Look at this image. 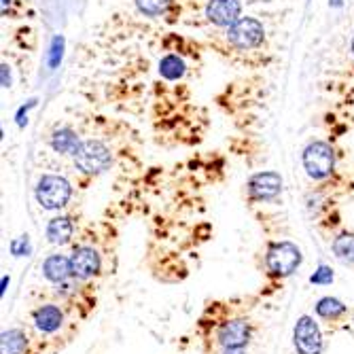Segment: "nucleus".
<instances>
[{"label":"nucleus","instance_id":"1","mask_svg":"<svg viewBox=\"0 0 354 354\" xmlns=\"http://www.w3.org/2000/svg\"><path fill=\"white\" fill-rule=\"evenodd\" d=\"M301 261H304L301 248L288 240L272 242L266 250V272L274 280L288 278L293 272H297Z\"/></svg>","mask_w":354,"mask_h":354},{"label":"nucleus","instance_id":"2","mask_svg":"<svg viewBox=\"0 0 354 354\" xmlns=\"http://www.w3.org/2000/svg\"><path fill=\"white\" fill-rule=\"evenodd\" d=\"M301 162L312 180H325L335 170V151L325 140H314L304 149Z\"/></svg>","mask_w":354,"mask_h":354},{"label":"nucleus","instance_id":"3","mask_svg":"<svg viewBox=\"0 0 354 354\" xmlns=\"http://www.w3.org/2000/svg\"><path fill=\"white\" fill-rule=\"evenodd\" d=\"M75 157V166L83 174H102L111 168L113 164V153L102 140H83L81 147L77 149Z\"/></svg>","mask_w":354,"mask_h":354},{"label":"nucleus","instance_id":"4","mask_svg":"<svg viewBox=\"0 0 354 354\" xmlns=\"http://www.w3.org/2000/svg\"><path fill=\"white\" fill-rule=\"evenodd\" d=\"M35 196H37V202L41 204V208H45V210H59V208H64L71 202L73 187H71V183L64 176L43 174L39 178V183H37Z\"/></svg>","mask_w":354,"mask_h":354},{"label":"nucleus","instance_id":"5","mask_svg":"<svg viewBox=\"0 0 354 354\" xmlns=\"http://www.w3.org/2000/svg\"><path fill=\"white\" fill-rule=\"evenodd\" d=\"M227 41L240 51L257 49L266 41V28L254 17H240L232 28H227Z\"/></svg>","mask_w":354,"mask_h":354},{"label":"nucleus","instance_id":"6","mask_svg":"<svg viewBox=\"0 0 354 354\" xmlns=\"http://www.w3.org/2000/svg\"><path fill=\"white\" fill-rule=\"evenodd\" d=\"M71 266H73L75 280H83V282L93 280V278H98L102 272V254L95 246L79 244L73 248Z\"/></svg>","mask_w":354,"mask_h":354},{"label":"nucleus","instance_id":"7","mask_svg":"<svg viewBox=\"0 0 354 354\" xmlns=\"http://www.w3.org/2000/svg\"><path fill=\"white\" fill-rule=\"evenodd\" d=\"M293 346L297 354L323 352V333H320V327L312 316L304 314L297 318L295 329H293Z\"/></svg>","mask_w":354,"mask_h":354},{"label":"nucleus","instance_id":"8","mask_svg":"<svg viewBox=\"0 0 354 354\" xmlns=\"http://www.w3.org/2000/svg\"><path fill=\"white\" fill-rule=\"evenodd\" d=\"M248 198L252 202H270L282 193V176L278 172H257L246 183Z\"/></svg>","mask_w":354,"mask_h":354},{"label":"nucleus","instance_id":"9","mask_svg":"<svg viewBox=\"0 0 354 354\" xmlns=\"http://www.w3.org/2000/svg\"><path fill=\"white\" fill-rule=\"evenodd\" d=\"M252 327L248 318H232L225 320L216 331V339L223 348H246L250 342Z\"/></svg>","mask_w":354,"mask_h":354},{"label":"nucleus","instance_id":"10","mask_svg":"<svg viewBox=\"0 0 354 354\" xmlns=\"http://www.w3.org/2000/svg\"><path fill=\"white\" fill-rule=\"evenodd\" d=\"M32 323L41 335H55L66 323V314L57 304H43L32 314Z\"/></svg>","mask_w":354,"mask_h":354},{"label":"nucleus","instance_id":"11","mask_svg":"<svg viewBox=\"0 0 354 354\" xmlns=\"http://www.w3.org/2000/svg\"><path fill=\"white\" fill-rule=\"evenodd\" d=\"M242 15L240 0H208L206 17L218 28H232Z\"/></svg>","mask_w":354,"mask_h":354},{"label":"nucleus","instance_id":"12","mask_svg":"<svg viewBox=\"0 0 354 354\" xmlns=\"http://www.w3.org/2000/svg\"><path fill=\"white\" fill-rule=\"evenodd\" d=\"M43 276L51 282V284H64L71 282L73 276V266H71V257L64 254H49L43 261Z\"/></svg>","mask_w":354,"mask_h":354},{"label":"nucleus","instance_id":"13","mask_svg":"<svg viewBox=\"0 0 354 354\" xmlns=\"http://www.w3.org/2000/svg\"><path fill=\"white\" fill-rule=\"evenodd\" d=\"M47 240L55 246H64L68 244L73 234H75V225H73V218L71 216H55L49 221L47 225Z\"/></svg>","mask_w":354,"mask_h":354},{"label":"nucleus","instance_id":"14","mask_svg":"<svg viewBox=\"0 0 354 354\" xmlns=\"http://www.w3.org/2000/svg\"><path fill=\"white\" fill-rule=\"evenodd\" d=\"M83 140H79L77 132H73L71 127H59V130H55L49 138V145L55 153L59 155H75L77 149L81 147Z\"/></svg>","mask_w":354,"mask_h":354},{"label":"nucleus","instance_id":"15","mask_svg":"<svg viewBox=\"0 0 354 354\" xmlns=\"http://www.w3.org/2000/svg\"><path fill=\"white\" fill-rule=\"evenodd\" d=\"M28 335L21 329H9L0 339V354H26Z\"/></svg>","mask_w":354,"mask_h":354},{"label":"nucleus","instance_id":"16","mask_svg":"<svg viewBox=\"0 0 354 354\" xmlns=\"http://www.w3.org/2000/svg\"><path fill=\"white\" fill-rule=\"evenodd\" d=\"M333 254L342 263H348V266H354V232H344L339 234L333 244Z\"/></svg>","mask_w":354,"mask_h":354},{"label":"nucleus","instance_id":"17","mask_svg":"<svg viewBox=\"0 0 354 354\" xmlns=\"http://www.w3.org/2000/svg\"><path fill=\"white\" fill-rule=\"evenodd\" d=\"M346 312H348L346 304L339 301L337 297H323V299H318V304H316V314L323 320H337Z\"/></svg>","mask_w":354,"mask_h":354},{"label":"nucleus","instance_id":"18","mask_svg":"<svg viewBox=\"0 0 354 354\" xmlns=\"http://www.w3.org/2000/svg\"><path fill=\"white\" fill-rule=\"evenodd\" d=\"M159 75H162L166 81H178L185 75V62L174 53L166 55L162 62H159Z\"/></svg>","mask_w":354,"mask_h":354},{"label":"nucleus","instance_id":"19","mask_svg":"<svg viewBox=\"0 0 354 354\" xmlns=\"http://www.w3.org/2000/svg\"><path fill=\"white\" fill-rule=\"evenodd\" d=\"M134 3L145 17H162L170 9L172 0H134Z\"/></svg>","mask_w":354,"mask_h":354},{"label":"nucleus","instance_id":"20","mask_svg":"<svg viewBox=\"0 0 354 354\" xmlns=\"http://www.w3.org/2000/svg\"><path fill=\"white\" fill-rule=\"evenodd\" d=\"M312 284H331L333 282V270L329 266H320L312 276H310Z\"/></svg>","mask_w":354,"mask_h":354},{"label":"nucleus","instance_id":"21","mask_svg":"<svg viewBox=\"0 0 354 354\" xmlns=\"http://www.w3.org/2000/svg\"><path fill=\"white\" fill-rule=\"evenodd\" d=\"M62 49H64V39L62 37H53L51 41V53H49V66L55 68L59 59H62Z\"/></svg>","mask_w":354,"mask_h":354},{"label":"nucleus","instance_id":"22","mask_svg":"<svg viewBox=\"0 0 354 354\" xmlns=\"http://www.w3.org/2000/svg\"><path fill=\"white\" fill-rule=\"evenodd\" d=\"M11 252H13L15 257H24V254L28 252V236H21V238L13 240V242H11Z\"/></svg>","mask_w":354,"mask_h":354},{"label":"nucleus","instance_id":"23","mask_svg":"<svg viewBox=\"0 0 354 354\" xmlns=\"http://www.w3.org/2000/svg\"><path fill=\"white\" fill-rule=\"evenodd\" d=\"M35 106H37V100L32 98V100H30V102H28L26 106H21V109L17 111V125H19V127H24V125H26V123H24V115H26V113H28L30 109H35Z\"/></svg>","mask_w":354,"mask_h":354},{"label":"nucleus","instance_id":"24","mask_svg":"<svg viewBox=\"0 0 354 354\" xmlns=\"http://www.w3.org/2000/svg\"><path fill=\"white\" fill-rule=\"evenodd\" d=\"M3 87H5V89L11 87V73H9V66H7V64H3Z\"/></svg>","mask_w":354,"mask_h":354},{"label":"nucleus","instance_id":"25","mask_svg":"<svg viewBox=\"0 0 354 354\" xmlns=\"http://www.w3.org/2000/svg\"><path fill=\"white\" fill-rule=\"evenodd\" d=\"M223 354H246V348H223Z\"/></svg>","mask_w":354,"mask_h":354},{"label":"nucleus","instance_id":"26","mask_svg":"<svg viewBox=\"0 0 354 354\" xmlns=\"http://www.w3.org/2000/svg\"><path fill=\"white\" fill-rule=\"evenodd\" d=\"M9 5H11V0H3V13L7 15V9H9Z\"/></svg>","mask_w":354,"mask_h":354},{"label":"nucleus","instance_id":"27","mask_svg":"<svg viewBox=\"0 0 354 354\" xmlns=\"http://www.w3.org/2000/svg\"><path fill=\"white\" fill-rule=\"evenodd\" d=\"M7 284H9V278L5 276V278H3V295H5V291H7Z\"/></svg>","mask_w":354,"mask_h":354},{"label":"nucleus","instance_id":"28","mask_svg":"<svg viewBox=\"0 0 354 354\" xmlns=\"http://www.w3.org/2000/svg\"><path fill=\"white\" fill-rule=\"evenodd\" d=\"M331 5H333V7H339V5H342V0H331Z\"/></svg>","mask_w":354,"mask_h":354},{"label":"nucleus","instance_id":"29","mask_svg":"<svg viewBox=\"0 0 354 354\" xmlns=\"http://www.w3.org/2000/svg\"><path fill=\"white\" fill-rule=\"evenodd\" d=\"M350 49H352V55H354V37H352V45H350Z\"/></svg>","mask_w":354,"mask_h":354}]
</instances>
